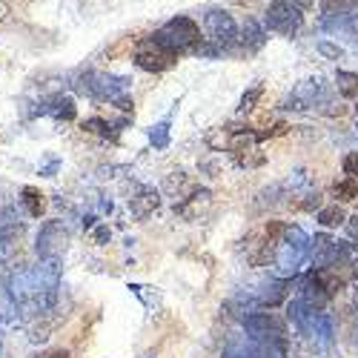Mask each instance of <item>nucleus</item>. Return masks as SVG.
Listing matches in <instances>:
<instances>
[{
	"label": "nucleus",
	"instance_id": "4",
	"mask_svg": "<svg viewBox=\"0 0 358 358\" xmlns=\"http://www.w3.org/2000/svg\"><path fill=\"white\" fill-rule=\"evenodd\" d=\"M80 92L92 95L98 101H112L117 109H124V112L132 109V101L127 98V80L124 78H112V75H103V72H86L80 78Z\"/></svg>",
	"mask_w": 358,
	"mask_h": 358
},
{
	"label": "nucleus",
	"instance_id": "25",
	"mask_svg": "<svg viewBox=\"0 0 358 358\" xmlns=\"http://www.w3.org/2000/svg\"><path fill=\"white\" fill-rule=\"evenodd\" d=\"M83 129H89V132H98V135H109L112 124H109V121H103V117H89V121L83 124Z\"/></svg>",
	"mask_w": 358,
	"mask_h": 358
},
{
	"label": "nucleus",
	"instance_id": "16",
	"mask_svg": "<svg viewBox=\"0 0 358 358\" xmlns=\"http://www.w3.org/2000/svg\"><path fill=\"white\" fill-rule=\"evenodd\" d=\"M17 201H20V206L26 210L29 218H41L43 210H46V195H43L38 187H23Z\"/></svg>",
	"mask_w": 358,
	"mask_h": 358
},
{
	"label": "nucleus",
	"instance_id": "32",
	"mask_svg": "<svg viewBox=\"0 0 358 358\" xmlns=\"http://www.w3.org/2000/svg\"><path fill=\"white\" fill-rule=\"evenodd\" d=\"M355 310H358V287H355Z\"/></svg>",
	"mask_w": 358,
	"mask_h": 358
},
{
	"label": "nucleus",
	"instance_id": "2",
	"mask_svg": "<svg viewBox=\"0 0 358 358\" xmlns=\"http://www.w3.org/2000/svg\"><path fill=\"white\" fill-rule=\"evenodd\" d=\"M307 258H310V235L298 224H292V227L287 224L281 238H278V244H275V252H273L278 275L281 278H292L304 266Z\"/></svg>",
	"mask_w": 358,
	"mask_h": 358
},
{
	"label": "nucleus",
	"instance_id": "26",
	"mask_svg": "<svg viewBox=\"0 0 358 358\" xmlns=\"http://www.w3.org/2000/svg\"><path fill=\"white\" fill-rule=\"evenodd\" d=\"M344 175L347 178H352V181H358V152H350V155H344Z\"/></svg>",
	"mask_w": 358,
	"mask_h": 358
},
{
	"label": "nucleus",
	"instance_id": "11",
	"mask_svg": "<svg viewBox=\"0 0 358 358\" xmlns=\"http://www.w3.org/2000/svg\"><path fill=\"white\" fill-rule=\"evenodd\" d=\"M330 292L324 289V284L318 281V275H315V270H310L304 278H301V284H298V301H301L304 307H310V310H324L327 304H330Z\"/></svg>",
	"mask_w": 358,
	"mask_h": 358
},
{
	"label": "nucleus",
	"instance_id": "15",
	"mask_svg": "<svg viewBox=\"0 0 358 358\" xmlns=\"http://www.w3.org/2000/svg\"><path fill=\"white\" fill-rule=\"evenodd\" d=\"M75 101L69 95H55L41 106V115H52L55 121H75Z\"/></svg>",
	"mask_w": 358,
	"mask_h": 358
},
{
	"label": "nucleus",
	"instance_id": "27",
	"mask_svg": "<svg viewBox=\"0 0 358 358\" xmlns=\"http://www.w3.org/2000/svg\"><path fill=\"white\" fill-rule=\"evenodd\" d=\"M318 203H321V192L315 189V192H310V195H307V201L301 203V210H307V213H313V210H315V206H318Z\"/></svg>",
	"mask_w": 358,
	"mask_h": 358
},
{
	"label": "nucleus",
	"instance_id": "21",
	"mask_svg": "<svg viewBox=\"0 0 358 358\" xmlns=\"http://www.w3.org/2000/svg\"><path fill=\"white\" fill-rule=\"evenodd\" d=\"M169 127H172V117H164L161 124L149 127V143L155 149H166L169 146Z\"/></svg>",
	"mask_w": 358,
	"mask_h": 358
},
{
	"label": "nucleus",
	"instance_id": "1",
	"mask_svg": "<svg viewBox=\"0 0 358 358\" xmlns=\"http://www.w3.org/2000/svg\"><path fill=\"white\" fill-rule=\"evenodd\" d=\"M57 287H61V270H57L55 261H43L38 266H29V270L15 273L12 284H9L15 304L26 315L46 313L57 298Z\"/></svg>",
	"mask_w": 358,
	"mask_h": 358
},
{
	"label": "nucleus",
	"instance_id": "22",
	"mask_svg": "<svg viewBox=\"0 0 358 358\" xmlns=\"http://www.w3.org/2000/svg\"><path fill=\"white\" fill-rule=\"evenodd\" d=\"M333 195H336L338 201H355V198H358V181H352V178L336 181V184H333Z\"/></svg>",
	"mask_w": 358,
	"mask_h": 358
},
{
	"label": "nucleus",
	"instance_id": "19",
	"mask_svg": "<svg viewBox=\"0 0 358 358\" xmlns=\"http://www.w3.org/2000/svg\"><path fill=\"white\" fill-rule=\"evenodd\" d=\"M336 86H338V95L355 101V98H358V72H344V69H338V72H336Z\"/></svg>",
	"mask_w": 358,
	"mask_h": 358
},
{
	"label": "nucleus",
	"instance_id": "17",
	"mask_svg": "<svg viewBox=\"0 0 358 358\" xmlns=\"http://www.w3.org/2000/svg\"><path fill=\"white\" fill-rule=\"evenodd\" d=\"M241 35H244L241 43L247 46V52H258V49L264 46V41H266V29H264L261 23H255V20H247V26H244Z\"/></svg>",
	"mask_w": 358,
	"mask_h": 358
},
{
	"label": "nucleus",
	"instance_id": "12",
	"mask_svg": "<svg viewBox=\"0 0 358 358\" xmlns=\"http://www.w3.org/2000/svg\"><path fill=\"white\" fill-rule=\"evenodd\" d=\"M23 224L17 221H9L0 227V264H9L12 258H17L20 252V244H23Z\"/></svg>",
	"mask_w": 358,
	"mask_h": 358
},
{
	"label": "nucleus",
	"instance_id": "8",
	"mask_svg": "<svg viewBox=\"0 0 358 358\" xmlns=\"http://www.w3.org/2000/svg\"><path fill=\"white\" fill-rule=\"evenodd\" d=\"M330 101V95H327V83L321 78H310V80H301L292 95L281 103L284 109H295V112H304V109H315L318 103H327Z\"/></svg>",
	"mask_w": 358,
	"mask_h": 358
},
{
	"label": "nucleus",
	"instance_id": "3",
	"mask_svg": "<svg viewBox=\"0 0 358 358\" xmlns=\"http://www.w3.org/2000/svg\"><path fill=\"white\" fill-rule=\"evenodd\" d=\"M149 41L158 43L166 52H172V55L195 52L201 46V26L187 15H178L169 23H164L155 35H149Z\"/></svg>",
	"mask_w": 358,
	"mask_h": 358
},
{
	"label": "nucleus",
	"instance_id": "9",
	"mask_svg": "<svg viewBox=\"0 0 358 358\" xmlns=\"http://www.w3.org/2000/svg\"><path fill=\"white\" fill-rule=\"evenodd\" d=\"M135 64L143 69V72H166V69H172L175 64H178V55H172V52H166V49H161L158 43H152V41H141L138 43V49H135Z\"/></svg>",
	"mask_w": 358,
	"mask_h": 358
},
{
	"label": "nucleus",
	"instance_id": "13",
	"mask_svg": "<svg viewBox=\"0 0 358 358\" xmlns=\"http://www.w3.org/2000/svg\"><path fill=\"white\" fill-rule=\"evenodd\" d=\"M158 206H161V192L152 189V187H141V192L129 201V213H132V218L143 221V218L152 215Z\"/></svg>",
	"mask_w": 358,
	"mask_h": 358
},
{
	"label": "nucleus",
	"instance_id": "14",
	"mask_svg": "<svg viewBox=\"0 0 358 358\" xmlns=\"http://www.w3.org/2000/svg\"><path fill=\"white\" fill-rule=\"evenodd\" d=\"M292 287V278H275V281H266L258 292V304L261 307H278L281 301H287V292Z\"/></svg>",
	"mask_w": 358,
	"mask_h": 358
},
{
	"label": "nucleus",
	"instance_id": "10",
	"mask_svg": "<svg viewBox=\"0 0 358 358\" xmlns=\"http://www.w3.org/2000/svg\"><path fill=\"white\" fill-rule=\"evenodd\" d=\"M203 23H206V32H210V41H213L221 52H224L229 43L238 41V26H235V20H232L229 12L213 9V12H206Z\"/></svg>",
	"mask_w": 358,
	"mask_h": 358
},
{
	"label": "nucleus",
	"instance_id": "5",
	"mask_svg": "<svg viewBox=\"0 0 358 358\" xmlns=\"http://www.w3.org/2000/svg\"><path fill=\"white\" fill-rule=\"evenodd\" d=\"M244 330L250 333L247 338H252V341L287 350V324L275 313H250V315H244Z\"/></svg>",
	"mask_w": 358,
	"mask_h": 358
},
{
	"label": "nucleus",
	"instance_id": "30",
	"mask_svg": "<svg viewBox=\"0 0 358 358\" xmlns=\"http://www.w3.org/2000/svg\"><path fill=\"white\" fill-rule=\"evenodd\" d=\"M95 241H98V244H106V241H109V229H106V227H98V229H95Z\"/></svg>",
	"mask_w": 358,
	"mask_h": 358
},
{
	"label": "nucleus",
	"instance_id": "28",
	"mask_svg": "<svg viewBox=\"0 0 358 358\" xmlns=\"http://www.w3.org/2000/svg\"><path fill=\"white\" fill-rule=\"evenodd\" d=\"M38 358H69V352L64 347H57V350H46V352H38Z\"/></svg>",
	"mask_w": 358,
	"mask_h": 358
},
{
	"label": "nucleus",
	"instance_id": "31",
	"mask_svg": "<svg viewBox=\"0 0 358 358\" xmlns=\"http://www.w3.org/2000/svg\"><path fill=\"white\" fill-rule=\"evenodd\" d=\"M55 172H57V161H49V164L41 169V175H46V178H52Z\"/></svg>",
	"mask_w": 358,
	"mask_h": 358
},
{
	"label": "nucleus",
	"instance_id": "20",
	"mask_svg": "<svg viewBox=\"0 0 358 358\" xmlns=\"http://www.w3.org/2000/svg\"><path fill=\"white\" fill-rule=\"evenodd\" d=\"M189 189V175L187 172H172L164 181V192H169L172 198H184V192Z\"/></svg>",
	"mask_w": 358,
	"mask_h": 358
},
{
	"label": "nucleus",
	"instance_id": "18",
	"mask_svg": "<svg viewBox=\"0 0 358 358\" xmlns=\"http://www.w3.org/2000/svg\"><path fill=\"white\" fill-rule=\"evenodd\" d=\"M315 221H318L324 229H336V227H344V221H347V213L341 210L338 203H330V206H324V210H318Z\"/></svg>",
	"mask_w": 358,
	"mask_h": 358
},
{
	"label": "nucleus",
	"instance_id": "6",
	"mask_svg": "<svg viewBox=\"0 0 358 358\" xmlns=\"http://www.w3.org/2000/svg\"><path fill=\"white\" fill-rule=\"evenodd\" d=\"M301 26H304V15L292 0H273V3L266 6L264 29H270V32L284 35V38H292V35H298Z\"/></svg>",
	"mask_w": 358,
	"mask_h": 358
},
{
	"label": "nucleus",
	"instance_id": "7",
	"mask_svg": "<svg viewBox=\"0 0 358 358\" xmlns=\"http://www.w3.org/2000/svg\"><path fill=\"white\" fill-rule=\"evenodd\" d=\"M69 247V229L64 221H46L38 232V255L41 261H55L61 264L64 252Z\"/></svg>",
	"mask_w": 358,
	"mask_h": 358
},
{
	"label": "nucleus",
	"instance_id": "23",
	"mask_svg": "<svg viewBox=\"0 0 358 358\" xmlns=\"http://www.w3.org/2000/svg\"><path fill=\"white\" fill-rule=\"evenodd\" d=\"M261 95H264V86L261 83H255L250 92H244V98H241V106H238V112L241 115H247V112H252L255 109V103L261 101Z\"/></svg>",
	"mask_w": 358,
	"mask_h": 358
},
{
	"label": "nucleus",
	"instance_id": "24",
	"mask_svg": "<svg viewBox=\"0 0 358 358\" xmlns=\"http://www.w3.org/2000/svg\"><path fill=\"white\" fill-rule=\"evenodd\" d=\"M324 57H330V61H338V57L344 55V49L341 46H336V43H330V41H318V46H315Z\"/></svg>",
	"mask_w": 358,
	"mask_h": 358
},
{
	"label": "nucleus",
	"instance_id": "29",
	"mask_svg": "<svg viewBox=\"0 0 358 358\" xmlns=\"http://www.w3.org/2000/svg\"><path fill=\"white\" fill-rule=\"evenodd\" d=\"M344 227H347V232H350V238H358V215H352V218H347V221H344Z\"/></svg>",
	"mask_w": 358,
	"mask_h": 358
}]
</instances>
